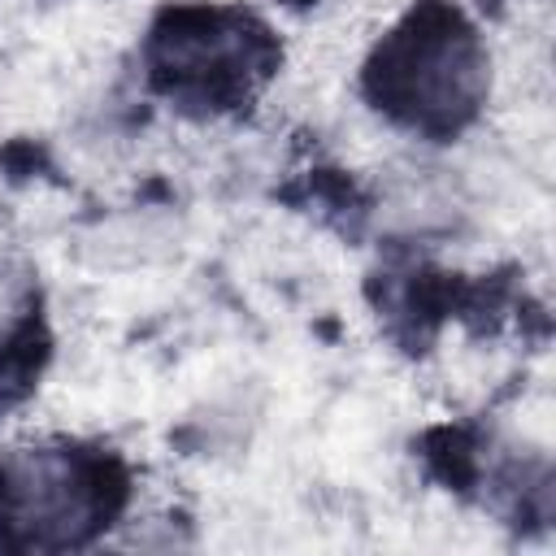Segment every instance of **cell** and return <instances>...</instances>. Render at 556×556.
<instances>
[{
    "label": "cell",
    "mask_w": 556,
    "mask_h": 556,
    "mask_svg": "<svg viewBox=\"0 0 556 556\" xmlns=\"http://www.w3.org/2000/svg\"><path fill=\"white\" fill-rule=\"evenodd\" d=\"M486 61L465 26V17L447 4H421L374 56L369 91L400 122L426 130H456L482 100Z\"/></svg>",
    "instance_id": "obj_1"
},
{
    "label": "cell",
    "mask_w": 556,
    "mask_h": 556,
    "mask_svg": "<svg viewBox=\"0 0 556 556\" xmlns=\"http://www.w3.org/2000/svg\"><path fill=\"white\" fill-rule=\"evenodd\" d=\"M117 465L78 452H17L0 465V526L22 547H70L117 504Z\"/></svg>",
    "instance_id": "obj_2"
}]
</instances>
